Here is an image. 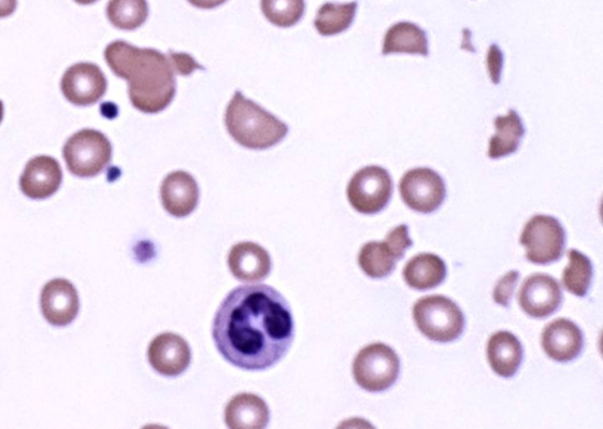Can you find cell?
I'll return each instance as SVG.
<instances>
[{"instance_id": "obj_34", "label": "cell", "mask_w": 603, "mask_h": 429, "mask_svg": "<svg viewBox=\"0 0 603 429\" xmlns=\"http://www.w3.org/2000/svg\"><path fill=\"white\" fill-rule=\"evenodd\" d=\"M4 116V105L0 102V123H2Z\"/></svg>"}, {"instance_id": "obj_16", "label": "cell", "mask_w": 603, "mask_h": 429, "mask_svg": "<svg viewBox=\"0 0 603 429\" xmlns=\"http://www.w3.org/2000/svg\"><path fill=\"white\" fill-rule=\"evenodd\" d=\"M161 197L164 209L172 217H188L198 205L197 181L188 172H172L162 182Z\"/></svg>"}, {"instance_id": "obj_21", "label": "cell", "mask_w": 603, "mask_h": 429, "mask_svg": "<svg viewBox=\"0 0 603 429\" xmlns=\"http://www.w3.org/2000/svg\"><path fill=\"white\" fill-rule=\"evenodd\" d=\"M408 53L429 55L427 34L418 25L401 22L386 31L383 40L382 54Z\"/></svg>"}, {"instance_id": "obj_10", "label": "cell", "mask_w": 603, "mask_h": 429, "mask_svg": "<svg viewBox=\"0 0 603 429\" xmlns=\"http://www.w3.org/2000/svg\"><path fill=\"white\" fill-rule=\"evenodd\" d=\"M107 78L97 65L79 63L63 76L62 91L70 103L77 106L96 104L107 92Z\"/></svg>"}, {"instance_id": "obj_5", "label": "cell", "mask_w": 603, "mask_h": 429, "mask_svg": "<svg viewBox=\"0 0 603 429\" xmlns=\"http://www.w3.org/2000/svg\"><path fill=\"white\" fill-rule=\"evenodd\" d=\"M401 370L399 357L385 343H371L355 357L353 375L361 389L378 393L391 389Z\"/></svg>"}, {"instance_id": "obj_14", "label": "cell", "mask_w": 603, "mask_h": 429, "mask_svg": "<svg viewBox=\"0 0 603 429\" xmlns=\"http://www.w3.org/2000/svg\"><path fill=\"white\" fill-rule=\"evenodd\" d=\"M62 181L60 163L52 156L39 155L27 163L21 178V189L26 197L41 200L59 191Z\"/></svg>"}, {"instance_id": "obj_30", "label": "cell", "mask_w": 603, "mask_h": 429, "mask_svg": "<svg viewBox=\"0 0 603 429\" xmlns=\"http://www.w3.org/2000/svg\"><path fill=\"white\" fill-rule=\"evenodd\" d=\"M502 65H504V54L497 46H492L490 52H488V68H490V75L495 84L501 80Z\"/></svg>"}, {"instance_id": "obj_15", "label": "cell", "mask_w": 603, "mask_h": 429, "mask_svg": "<svg viewBox=\"0 0 603 429\" xmlns=\"http://www.w3.org/2000/svg\"><path fill=\"white\" fill-rule=\"evenodd\" d=\"M583 345L580 327L568 319L554 320L543 330V351L555 362L569 363L577 359Z\"/></svg>"}, {"instance_id": "obj_9", "label": "cell", "mask_w": 603, "mask_h": 429, "mask_svg": "<svg viewBox=\"0 0 603 429\" xmlns=\"http://www.w3.org/2000/svg\"><path fill=\"white\" fill-rule=\"evenodd\" d=\"M399 193L406 205L420 213H433L447 197L446 184L432 168H413L402 177Z\"/></svg>"}, {"instance_id": "obj_3", "label": "cell", "mask_w": 603, "mask_h": 429, "mask_svg": "<svg viewBox=\"0 0 603 429\" xmlns=\"http://www.w3.org/2000/svg\"><path fill=\"white\" fill-rule=\"evenodd\" d=\"M225 125L238 144L251 150L275 147L290 131L288 126L238 91L227 105Z\"/></svg>"}, {"instance_id": "obj_28", "label": "cell", "mask_w": 603, "mask_h": 429, "mask_svg": "<svg viewBox=\"0 0 603 429\" xmlns=\"http://www.w3.org/2000/svg\"><path fill=\"white\" fill-rule=\"evenodd\" d=\"M384 241L394 253L396 261H401L405 256L408 249L413 247V240L409 237V227L407 225H399L387 234Z\"/></svg>"}, {"instance_id": "obj_33", "label": "cell", "mask_w": 603, "mask_h": 429, "mask_svg": "<svg viewBox=\"0 0 603 429\" xmlns=\"http://www.w3.org/2000/svg\"><path fill=\"white\" fill-rule=\"evenodd\" d=\"M75 2L81 5H90L98 2V0H75Z\"/></svg>"}, {"instance_id": "obj_7", "label": "cell", "mask_w": 603, "mask_h": 429, "mask_svg": "<svg viewBox=\"0 0 603 429\" xmlns=\"http://www.w3.org/2000/svg\"><path fill=\"white\" fill-rule=\"evenodd\" d=\"M520 241L526 249L527 261L549 265L562 260L566 249V231L556 218L539 214L526 224Z\"/></svg>"}, {"instance_id": "obj_2", "label": "cell", "mask_w": 603, "mask_h": 429, "mask_svg": "<svg viewBox=\"0 0 603 429\" xmlns=\"http://www.w3.org/2000/svg\"><path fill=\"white\" fill-rule=\"evenodd\" d=\"M106 60L114 75L127 80L128 96L140 112L160 113L174 100L175 71L160 51L118 40L107 48Z\"/></svg>"}, {"instance_id": "obj_13", "label": "cell", "mask_w": 603, "mask_h": 429, "mask_svg": "<svg viewBox=\"0 0 603 429\" xmlns=\"http://www.w3.org/2000/svg\"><path fill=\"white\" fill-rule=\"evenodd\" d=\"M42 316L53 326H67L79 312V296L73 283L66 279L49 281L40 295Z\"/></svg>"}, {"instance_id": "obj_22", "label": "cell", "mask_w": 603, "mask_h": 429, "mask_svg": "<svg viewBox=\"0 0 603 429\" xmlns=\"http://www.w3.org/2000/svg\"><path fill=\"white\" fill-rule=\"evenodd\" d=\"M494 125L496 133L490 140L488 156L491 160H500L518 151L526 134L519 113L509 110L507 116L496 117Z\"/></svg>"}, {"instance_id": "obj_17", "label": "cell", "mask_w": 603, "mask_h": 429, "mask_svg": "<svg viewBox=\"0 0 603 429\" xmlns=\"http://www.w3.org/2000/svg\"><path fill=\"white\" fill-rule=\"evenodd\" d=\"M227 266L233 276L243 282H261L271 272L269 252L255 242H239L229 252Z\"/></svg>"}, {"instance_id": "obj_6", "label": "cell", "mask_w": 603, "mask_h": 429, "mask_svg": "<svg viewBox=\"0 0 603 429\" xmlns=\"http://www.w3.org/2000/svg\"><path fill=\"white\" fill-rule=\"evenodd\" d=\"M63 155L71 174L81 178H91L98 176L110 164L112 147L102 133L88 128L66 141Z\"/></svg>"}, {"instance_id": "obj_8", "label": "cell", "mask_w": 603, "mask_h": 429, "mask_svg": "<svg viewBox=\"0 0 603 429\" xmlns=\"http://www.w3.org/2000/svg\"><path fill=\"white\" fill-rule=\"evenodd\" d=\"M394 190L393 179L381 166H367L352 178L347 195L350 205L362 214H377L390 204Z\"/></svg>"}, {"instance_id": "obj_20", "label": "cell", "mask_w": 603, "mask_h": 429, "mask_svg": "<svg viewBox=\"0 0 603 429\" xmlns=\"http://www.w3.org/2000/svg\"><path fill=\"white\" fill-rule=\"evenodd\" d=\"M404 278L414 290H433L446 280L447 266L439 255L422 253L411 257L407 263Z\"/></svg>"}, {"instance_id": "obj_31", "label": "cell", "mask_w": 603, "mask_h": 429, "mask_svg": "<svg viewBox=\"0 0 603 429\" xmlns=\"http://www.w3.org/2000/svg\"><path fill=\"white\" fill-rule=\"evenodd\" d=\"M188 2L198 9L210 10L221 7L227 2V0H188Z\"/></svg>"}, {"instance_id": "obj_29", "label": "cell", "mask_w": 603, "mask_h": 429, "mask_svg": "<svg viewBox=\"0 0 603 429\" xmlns=\"http://www.w3.org/2000/svg\"><path fill=\"white\" fill-rule=\"evenodd\" d=\"M520 279L518 270H512L505 277H502L494 289L493 298L494 302L501 306L509 307L512 298Z\"/></svg>"}, {"instance_id": "obj_11", "label": "cell", "mask_w": 603, "mask_h": 429, "mask_svg": "<svg viewBox=\"0 0 603 429\" xmlns=\"http://www.w3.org/2000/svg\"><path fill=\"white\" fill-rule=\"evenodd\" d=\"M518 299L529 317L545 319L562 306L564 294L556 279L538 274L525 279Z\"/></svg>"}, {"instance_id": "obj_24", "label": "cell", "mask_w": 603, "mask_h": 429, "mask_svg": "<svg viewBox=\"0 0 603 429\" xmlns=\"http://www.w3.org/2000/svg\"><path fill=\"white\" fill-rule=\"evenodd\" d=\"M107 14L114 27L133 31L147 22L149 7L147 0H110Z\"/></svg>"}, {"instance_id": "obj_26", "label": "cell", "mask_w": 603, "mask_h": 429, "mask_svg": "<svg viewBox=\"0 0 603 429\" xmlns=\"http://www.w3.org/2000/svg\"><path fill=\"white\" fill-rule=\"evenodd\" d=\"M357 11V2L347 4L325 3L315 20L316 30L322 36L340 35L352 26Z\"/></svg>"}, {"instance_id": "obj_27", "label": "cell", "mask_w": 603, "mask_h": 429, "mask_svg": "<svg viewBox=\"0 0 603 429\" xmlns=\"http://www.w3.org/2000/svg\"><path fill=\"white\" fill-rule=\"evenodd\" d=\"M262 12L266 18L280 27H291L304 17L305 0H262Z\"/></svg>"}, {"instance_id": "obj_19", "label": "cell", "mask_w": 603, "mask_h": 429, "mask_svg": "<svg viewBox=\"0 0 603 429\" xmlns=\"http://www.w3.org/2000/svg\"><path fill=\"white\" fill-rule=\"evenodd\" d=\"M487 356L497 376L512 378L518 374L522 364L524 348L513 333L500 331L488 340Z\"/></svg>"}, {"instance_id": "obj_18", "label": "cell", "mask_w": 603, "mask_h": 429, "mask_svg": "<svg viewBox=\"0 0 603 429\" xmlns=\"http://www.w3.org/2000/svg\"><path fill=\"white\" fill-rule=\"evenodd\" d=\"M270 411L264 400L249 393L238 394L225 408V424L233 429H263L269 425Z\"/></svg>"}, {"instance_id": "obj_1", "label": "cell", "mask_w": 603, "mask_h": 429, "mask_svg": "<svg viewBox=\"0 0 603 429\" xmlns=\"http://www.w3.org/2000/svg\"><path fill=\"white\" fill-rule=\"evenodd\" d=\"M212 338L220 354L235 367H274L294 342L292 307L271 286H239L224 298L214 314Z\"/></svg>"}, {"instance_id": "obj_23", "label": "cell", "mask_w": 603, "mask_h": 429, "mask_svg": "<svg viewBox=\"0 0 603 429\" xmlns=\"http://www.w3.org/2000/svg\"><path fill=\"white\" fill-rule=\"evenodd\" d=\"M396 257L385 241H371L358 254V264L372 279L390 276L395 268Z\"/></svg>"}, {"instance_id": "obj_32", "label": "cell", "mask_w": 603, "mask_h": 429, "mask_svg": "<svg viewBox=\"0 0 603 429\" xmlns=\"http://www.w3.org/2000/svg\"><path fill=\"white\" fill-rule=\"evenodd\" d=\"M17 9V0H0V18L11 16Z\"/></svg>"}, {"instance_id": "obj_4", "label": "cell", "mask_w": 603, "mask_h": 429, "mask_svg": "<svg viewBox=\"0 0 603 429\" xmlns=\"http://www.w3.org/2000/svg\"><path fill=\"white\" fill-rule=\"evenodd\" d=\"M413 317L420 332L438 342H452L464 333L466 320L462 308L443 295L421 298L414 305Z\"/></svg>"}, {"instance_id": "obj_12", "label": "cell", "mask_w": 603, "mask_h": 429, "mask_svg": "<svg viewBox=\"0 0 603 429\" xmlns=\"http://www.w3.org/2000/svg\"><path fill=\"white\" fill-rule=\"evenodd\" d=\"M148 357L157 374L175 378L190 366L192 350L189 343L181 336L162 333L150 342Z\"/></svg>"}, {"instance_id": "obj_25", "label": "cell", "mask_w": 603, "mask_h": 429, "mask_svg": "<svg viewBox=\"0 0 603 429\" xmlns=\"http://www.w3.org/2000/svg\"><path fill=\"white\" fill-rule=\"evenodd\" d=\"M569 264L563 274L565 289L574 295L583 298L591 289L593 264L587 255L578 250H569Z\"/></svg>"}]
</instances>
